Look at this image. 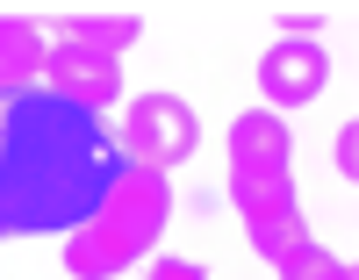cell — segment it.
<instances>
[{
  "label": "cell",
  "mask_w": 359,
  "mask_h": 280,
  "mask_svg": "<svg viewBox=\"0 0 359 280\" xmlns=\"http://www.w3.org/2000/svg\"><path fill=\"white\" fill-rule=\"evenodd\" d=\"M316 22H323L316 8H294V15H280V36H316Z\"/></svg>",
  "instance_id": "11"
},
{
  "label": "cell",
  "mask_w": 359,
  "mask_h": 280,
  "mask_svg": "<svg viewBox=\"0 0 359 280\" xmlns=\"http://www.w3.org/2000/svg\"><path fill=\"white\" fill-rule=\"evenodd\" d=\"M280 280H359V266L338 259V252H323V244H302V252L280 266Z\"/></svg>",
  "instance_id": "9"
},
{
  "label": "cell",
  "mask_w": 359,
  "mask_h": 280,
  "mask_svg": "<svg viewBox=\"0 0 359 280\" xmlns=\"http://www.w3.org/2000/svg\"><path fill=\"white\" fill-rule=\"evenodd\" d=\"M151 280H208V273H201L194 259H158V266H151Z\"/></svg>",
  "instance_id": "10"
},
{
  "label": "cell",
  "mask_w": 359,
  "mask_h": 280,
  "mask_svg": "<svg viewBox=\"0 0 359 280\" xmlns=\"http://www.w3.org/2000/svg\"><path fill=\"white\" fill-rule=\"evenodd\" d=\"M266 159H294V144L273 108H252L230 122V166H266Z\"/></svg>",
  "instance_id": "8"
},
{
  "label": "cell",
  "mask_w": 359,
  "mask_h": 280,
  "mask_svg": "<svg viewBox=\"0 0 359 280\" xmlns=\"http://www.w3.org/2000/svg\"><path fill=\"white\" fill-rule=\"evenodd\" d=\"M165 223H172V187H165V173L123 166V180L108 187L101 215L65 237V273L72 280H115V273H130L158 244Z\"/></svg>",
  "instance_id": "2"
},
{
  "label": "cell",
  "mask_w": 359,
  "mask_h": 280,
  "mask_svg": "<svg viewBox=\"0 0 359 280\" xmlns=\"http://www.w3.org/2000/svg\"><path fill=\"white\" fill-rule=\"evenodd\" d=\"M43 86V29L29 15H0V101Z\"/></svg>",
  "instance_id": "7"
},
{
  "label": "cell",
  "mask_w": 359,
  "mask_h": 280,
  "mask_svg": "<svg viewBox=\"0 0 359 280\" xmlns=\"http://www.w3.org/2000/svg\"><path fill=\"white\" fill-rule=\"evenodd\" d=\"M137 15H65L43 29V86L108 115L123 101V51L137 44Z\"/></svg>",
  "instance_id": "3"
},
{
  "label": "cell",
  "mask_w": 359,
  "mask_h": 280,
  "mask_svg": "<svg viewBox=\"0 0 359 280\" xmlns=\"http://www.w3.org/2000/svg\"><path fill=\"white\" fill-rule=\"evenodd\" d=\"M352 159H359V130H352V122H345V137H338V173H345V180H352V173H359V166H352Z\"/></svg>",
  "instance_id": "12"
},
{
  "label": "cell",
  "mask_w": 359,
  "mask_h": 280,
  "mask_svg": "<svg viewBox=\"0 0 359 280\" xmlns=\"http://www.w3.org/2000/svg\"><path fill=\"white\" fill-rule=\"evenodd\" d=\"M323 79H331V58H323L316 36H280L273 51L259 58V93L273 108H302L323 93Z\"/></svg>",
  "instance_id": "6"
},
{
  "label": "cell",
  "mask_w": 359,
  "mask_h": 280,
  "mask_svg": "<svg viewBox=\"0 0 359 280\" xmlns=\"http://www.w3.org/2000/svg\"><path fill=\"white\" fill-rule=\"evenodd\" d=\"M194 144H201V122L180 93H137L115 115V151L137 173H172L180 159H194Z\"/></svg>",
  "instance_id": "5"
},
{
  "label": "cell",
  "mask_w": 359,
  "mask_h": 280,
  "mask_svg": "<svg viewBox=\"0 0 359 280\" xmlns=\"http://www.w3.org/2000/svg\"><path fill=\"white\" fill-rule=\"evenodd\" d=\"M230 201H237V215H245L252 252L273 266V273H280L294 252H302V244H316L309 223H302V201H294V166H287V159L230 166Z\"/></svg>",
  "instance_id": "4"
},
{
  "label": "cell",
  "mask_w": 359,
  "mask_h": 280,
  "mask_svg": "<svg viewBox=\"0 0 359 280\" xmlns=\"http://www.w3.org/2000/svg\"><path fill=\"white\" fill-rule=\"evenodd\" d=\"M123 180L115 122L65 93L0 101V237H57L94 223L108 187Z\"/></svg>",
  "instance_id": "1"
}]
</instances>
